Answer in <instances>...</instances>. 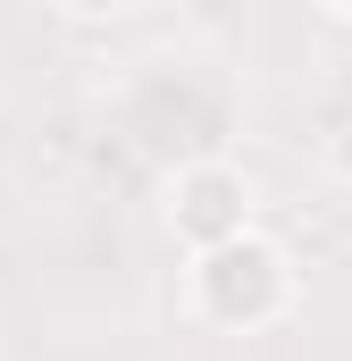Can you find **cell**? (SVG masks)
Masks as SVG:
<instances>
[{"label": "cell", "instance_id": "obj_3", "mask_svg": "<svg viewBox=\"0 0 352 361\" xmlns=\"http://www.w3.org/2000/svg\"><path fill=\"white\" fill-rule=\"evenodd\" d=\"M59 8H76V17H109V8H126V0H59Z\"/></svg>", "mask_w": 352, "mask_h": 361}, {"label": "cell", "instance_id": "obj_1", "mask_svg": "<svg viewBox=\"0 0 352 361\" xmlns=\"http://www.w3.org/2000/svg\"><path fill=\"white\" fill-rule=\"evenodd\" d=\"M193 302H201L210 319H227V328H260V319H277V311L294 302V261H285L277 244H260L252 227L227 235V244H201Z\"/></svg>", "mask_w": 352, "mask_h": 361}, {"label": "cell", "instance_id": "obj_2", "mask_svg": "<svg viewBox=\"0 0 352 361\" xmlns=\"http://www.w3.org/2000/svg\"><path fill=\"white\" fill-rule=\"evenodd\" d=\"M244 177L235 169H218V160H201V169H184L168 185V227L201 252V244H227V235H244Z\"/></svg>", "mask_w": 352, "mask_h": 361}]
</instances>
